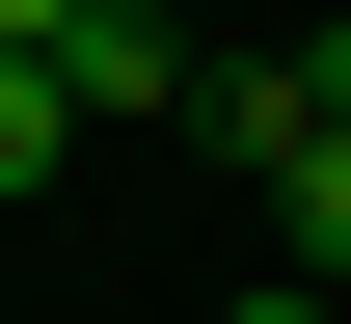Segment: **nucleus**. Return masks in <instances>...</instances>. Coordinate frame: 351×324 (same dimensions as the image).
<instances>
[{"label": "nucleus", "mask_w": 351, "mask_h": 324, "mask_svg": "<svg viewBox=\"0 0 351 324\" xmlns=\"http://www.w3.org/2000/svg\"><path fill=\"white\" fill-rule=\"evenodd\" d=\"M217 324H351V297H324V271H270V297H217Z\"/></svg>", "instance_id": "7ed1b4c3"}, {"label": "nucleus", "mask_w": 351, "mask_h": 324, "mask_svg": "<svg viewBox=\"0 0 351 324\" xmlns=\"http://www.w3.org/2000/svg\"><path fill=\"white\" fill-rule=\"evenodd\" d=\"M189 27H217V0H189Z\"/></svg>", "instance_id": "39448f33"}, {"label": "nucleus", "mask_w": 351, "mask_h": 324, "mask_svg": "<svg viewBox=\"0 0 351 324\" xmlns=\"http://www.w3.org/2000/svg\"><path fill=\"white\" fill-rule=\"evenodd\" d=\"M54 27H82V0H0V54H54Z\"/></svg>", "instance_id": "20e7f679"}, {"label": "nucleus", "mask_w": 351, "mask_h": 324, "mask_svg": "<svg viewBox=\"0 0 351 324\" xmlns=\"http://www.w3.org/2000/svg\"><path fill=\"white\" fill-rule=\"evenodd\" d=\"M189 82H217V27H189V0H82V27H54V108H82V136H162Z\"/></svg>", "instance_id": "f257e3e1"}, {"label": "nucleus", "mask_w": 351, "mask_h": 324, "mask_svg": "<svg viewBox=\"0 0 351 324\" xmlns=\"http://www.w3.org/2000/svg\"><path fill=\"white\" fill-rule=\"evenodd\" d=\"M82 162V108H54V54H0V189H54Z\"/></svg>", "instance_id": "f03ea898"}]
</instances>
